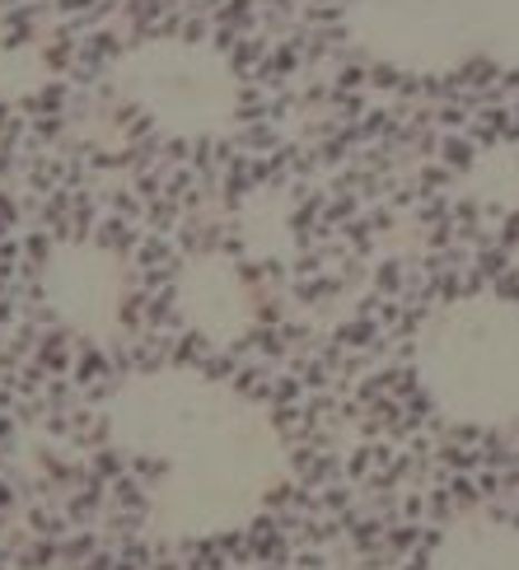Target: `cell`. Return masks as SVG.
Masks as SVG:
<instances>
[{
    "label": "cell",
    "instance_id": "8992f818",
    "mask_svg": "<svg viewBox=\"0 0 519 570\" xmlns=\"http://www.w3.org/2000/svg\"><path fill=\"white\" fill-rule=\"evenodd\" d=\"M178 308H183L187 327L202 332V337L216 346L248 337V327H253V291L239 276V267L221 253H202L183 267Z\"/></svg>",
    "mask_w": 519,
    "mask_h": 570
},
{
    "label": "cell",
    "instance_id": "6da1fadb",
    "mask_svg": "<svg viewBox=\"0 0 519 570\" xmlns=\"http://www.w3.org/2000/svg\"><path fill=\"white\" fill-rule=\"evenodd\" d=\"M108 444L146 472V529L169 548L244 533L291 478L276 416L197 365H150L112 384Z\"/></svg>",
    "mask_w": 519,
    "mask_h": 570
},
{
    "label": "cell",
    "instance_id": "277c9868",
    "mask_svg": "<svg viewBox=\"0 0 519 570\" xmlns=\"http://www.w3.org/2000/svg\"><path fill=\"white\" fill-rule=\"evenodd\" d=\"M112 94L140 112L164 140L206 146L239 127L244 80L216 42L202 38H146L112 61Z\"/></svg>",
    "mask_w": 519,
    "mask_h": 570
},
{
    "label": "cell",
    "instance_id": "7a4b0ae2",
    "mask_svg": "<svg viewBox=\"0 0 519 570\" xmlns=\"http://www.w3.org/2000/svg\"><path fill=\"white\" fill-rule=\"evenodd\" d=\"M412 374L450 425L519 435V304L497 291L444 299L417 327Z\"/></svg>",
    "mask_w": 519,
    "mask_h": 570
},
{
    "label": "cell",
    "instance_id": "5b68a950",
    "mask_svg": "<svg viewBox=\"0 0 519 570\" xmlns=\"http://www.w3.org/2000/svg\"><path fill=\"white\" fill-rule=\"evenodd\" d=\"M42 299L52 318L85 342H112L127 323L131 272L108 244H61L42 267Z\"/></svg>",
    "mask_w": 519,
    "mask_h": 570
},
{
    "label": "cell",
    "instance_id": "ba28073f",
    "mask_svg": "<svg viewBox=\"0 0 519 570\" xmlns=\"http://www.w3.org/2000/svg\"><path fill=\"white\" fill-rule=\"evenodd\" d=\"M459 197L497 216H519V140H501L468 159L459 174Z\"/></svg>",
    "mask_w": 519,
    "mask_h": 570
},
{
    "label": "cell",
    "instance_id": "52a82bcc",
    "mask_svg": "<svg viewBox=\"0 0 519 570\" xmlns=\"http://www.w3.org/2000/svg\"><path fill=\"white\" fill-rule=\"evenodd\" d=\"M421 570H519V519L482 510L450 519Z\"/></svg>",
    "mask_w": 519,
    "mask_h": 570
},
{
    "label": "cell",
    "instance_id": "3957f363",
    "mask_svg": "<svg viewBox=\"0 0 519 570\" xmlns=\"http://www.w3.org/2000/svg\"><path fill=\"white\" fill-rule=\"evenodd\" d=\"M351 52L398 76L519 70V0H342Z\"/></svg>",
    "mask_w": 519,
    "mask_h": 570
}]
</instances>
